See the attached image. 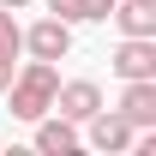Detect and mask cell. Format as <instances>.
<instances>
[{
	"label": "cell",
	"mask_w": 156,
	"mask_h": 156,
	"mask_svg": "<svg viewBox=\"0 0 156 156\" xmlns=\"http://www.w3.org/2000/svg\"><path fill=\"white\" fill-rule=\"evenodd\" d=\"M54 90H60L54 60H30L24 72H12V84H6V108H12V120H42L48 108H54Z\"/></svg>",
	"instance_id": "obj_1"
},
{
	"label": "cell",
	"mask_w": 156,
	"mask_h": 156,
	"mask_svg": "<svg viewBox=\"0 0 156 156\" xmlns=\"http://www.w3.org/2000/svg\"><path fill=\"white\" fill-rule=\"evenodd\" d=\"M24 48H30V60H66L72 54V24L48 12V18H36L24 30Z\"/></svg>",
	"instance_id": "obj_2"
},
{
	"label": "cell",
	"mask_w": 156,
	"mask_h": 156,
	"mask_svg": "<svg viewBox=\"0 0 156 156\" xmlns=\"http://www.w3.org/2000/svg\"><path fill=\"white\" fill-rule=\"evenodd\" d=\"M132 132H150L156 126V78H126V90H120V108H114Z\"/></svg>",
	"instance_id": "obj_3"
},
{
	"label": "cell",
	"mask_w": 156,
	"mask_h": 156,
	"mask_svg": "<svg viewBox=\"0 0 156 156\" xmlns=\"http://www.w3.org/2000/svg\"><path fill=\"white\" fill-rule=\"evenodd\" d=\"M114 78L126 84V78H156V36H120L114 48Z\"/></svg>",
	"instance_id": "obj_4"
},
{
	"label": "cell",
	"mask_w": 156,
	"mask_h": 156,
	"mask_svg": "<svg viewBox=\"0 0 156 156\" xmlns=\"http://www.w3.org/2000/svg\"><path fill=\"white\" fill-rule=\"evenodd\" d=\"M96 108H102V90L90 84V78H72V84H60V90H54V108H48V114H66L72 126H84Z\"/></svg>",
	"instance_id": "obj_5"
},
{
	"label": "cell",
	"mask_w": 156,
	"mask_h": 156,
	"mask_svg": "<svg viewBox=\"0 0 156 156\" xmlns=\"http://www.w3.org/2000/svg\"><path fill=\"white\" fill-rule=\"evenodd\" d=\"M84 126H90V132H84V144H90V150H126V144H138V132H132L120 114H108V108H96Z\"/></svg>",
	"instance_id": "obj_6"
},
{
	"label": "cell",
	"mask_w": 156,
	"mask_h": 156,
	"mask_svg": "<svg viewBox=\"0 0 156 156\" xmlns=\"http://www.w3.org/2000/svg\"><path fill=\"white\" fill-rule=\"evenodd\" d=\"M30 126H36V150H48V156H72L78 144H84V138H78V126H72L66 114H54V120L42 114V120H30Z\"/></svg>",
	"instance_id": "obj_7"
},
{
	"label": "cell",
	"mask_w": 156,
	"mask_h": 156,
	"mask_svg": "<svg viewBox=\"0 0 156 156\" xmlns=\"http://www.w3.org/2000/svg\"><path fill=\"white\" fill-rule=\"evenodd\" d=\"M108 18L120 24V36H156V0H114Z\"/></svg>",
	"instance_id": "obj_8"
},
{
	"label": "cell",
	"mask_w": 156,
	"mask_h": 156,
	"mask_svg": "<svg viewBox=\"0 0 156 156\" xmlns=\"http://www.w3.org/2000/svg\"><path fill=\"white\" fill-rule=\"evenodd\" d=\"M48 12L66 18V24H102L114 12V0H48Z\"/></svg>",
	"instance_id": "obj_9"
},
{
	"label": "cell",
	"mask_w": 156,
	"mask_h": 156,
	"mask_svg": "<svg viewBox=\"0 0 156 156\" xmlns=\"http://www.w3.org/2000/svg\"><path fill=\"white\" fill-rule=\"evenodd\" d=\"M0 54H6V60L24 54V30H18V18H12L6 6H0Z\"/></svg>",
	"instance_id": "obj_10"
},
{
	"label": "cell",
	"mask_w": 156,
	"mask_h": 156,
	"mask_svg": "<svg viewBox=\"0 0 156 156\" xmlns=\"http://www.w3.org/2000/svg\"><path fill=\"white\" fill-rule=\"evenodd\" d=\"M12 72H18V66H12V60L0 54V96H6V84H12Z\"/></svg>",
	"instance_id": "obj_11"
},
{
	"label": "cell",
	"mask_w": 156,
	"mask_h": 156,
	"mask_svg": "<svg viewBox=\"0 0 156 156\" xmlns=\"http://www.w3.org/2000/svg\"><path fill=\"white\" fill-rule=\"evenodd\" d=\"M0 6H6V12H24V6H30V0H0Z\"/></svg>",
	"instance_id": "obj_12"
}]
</instances>
